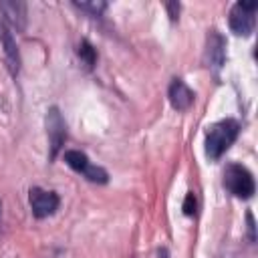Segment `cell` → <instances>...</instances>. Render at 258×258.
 Returning a JSON list of instances; mask_svg holds the SVG:
<instances>
[{"mask_svg": "<svg viewBox=\"0 0 258 258\" xmlns=\"http://www.w3.org/2000/svg\"><path fill=\"white\" fill-rule=\"evenodd\" d=\"M238 131H240V125L234 119H222V121L214 123L210 127V131H208V137H206V153H208V157L210 159H220L222 153L236 141Z\"/></svg>", "mask_w": 258, "mask_h": 258, "instance_id": "obj_1", "label": "cell"}, {"mask_svg": "<svg viewBox=\"0 0 258 258\" xmlns=\"http://www.w3.org/2000/svg\"><path fill=\"white\" fill-rule=\"evenodd\" d=\"M224 183L226 187L236 196V198H250L256 189L254 185V177L252 173L244 167V165H238V163H232L226 167L224 171Z\"/></svg>", "mask_w": 258, "mask_h": 258, "instance_id": "obj_2", "label": "cell"}, {"mask_svg": "<svg viewBox=\"0 0 258 258\" xmlns=\"http://www.w3.org/2000/svg\"><path fill=\"white\" fill-rule=\"evenodd\" d=\"M256 8H258V4L250 2V0L236 2L230 10V28H232V32H236L240 36L252 34L254 24H256V18H254Z\"/></svg>", "mask_w": 258, "mask_h": 258, "instance_id": "obj_3", "label": "cell"}, {"mask_svg": "<svg viewBox=\"0 0 258 258\" xmlns=\"http://www.w3.org/2000/svg\"><path fill=\"white\" fill-rule=\"evenodd\" d=\"M46 133H48V141H50V159H54L67 139V125L56 107H50L46 113Z\"/></svg>", "mask_w": 258, "mask_h": 258, "instance_id": "obj_4", "label": "cell"}, {"mask_svg": "<svg viewBox=\"0 0 258 258\" xmlns=\"http://www.w3.org/2000/svg\"><path fill=\"white\" fill-rule=\"evenodd\" d=\"M28 200H30L32 214L36 218H46V216L54 214L56 208H58V196L54 191H46V189H40V187H32Z\"/></svg>", "mask_w": 258, "mask_h": 258, "instance_id": "obj_5", "label": "cell"}, {"mask_svg": "<svg viewBox=\"0 0 258 258\" xmlns=\"http://www.w3.org/2000/svg\"><path fill=\"white\" fill-rule=\"evenodd\" d=\"M226 60V40L220 32L212 30L206 38V52H204V62L208 69L218 71Z\"/></svg>", "mask_w": 258, "mask_h": 258, "instance_id": "obj_6", "label": "cell"}, {"mask_svg": "<svg viewBox=\"0 0 258 258\" xmlns=\"http://www.w3.org/2000/svg\"><path fill=\"white\" fill-rule=\"evenodd\" d=\"M0 48L4 52V58L10 67V71L16 75L18 69H20V54H18V46H16V40L12 36V32L8 30L6 22L0 18Z\"/></svg>", "mask_w": 258, "mask_h": 258, "instance_id": "obj_7", "label": "cell"}, {"mask_svg": "<svg viewBox=\"0 0 258 258\" xmlns=\"http://www.w3.org/2000/svg\"><path fill=\"white\" fill-rule=\"evenodd\" d=\"M167 97H169V103L173 109L177 111H185L191 107L194 103V91L181 81V79H173L171 85H169V91H167Z\"/></svg>", "mask_w": 258, "mask_h": 258, "instance_id": "obj_8", "label": "cell"}, {"mask_svg": "<svg viewBox=\"0 0 258 258\" xmlns=\"http://www.w3.org/2000/svg\"><path fill=\"white\" fill-rule=\"evenodd\" d=\"M0 10L16 28H20V30L24 28V24H26V4L24 2H0Z\"/></svg>", "mask_w": 258, "mask_h": 258, "instance_id": "obj_9", "label": "cell"}, {"mask_svg": "<svg viewBox=\"0 0 258 258\" xmlns=\"http://www.w3.org/2000/svg\"><path fill=\"white\" fill-rule=\"evenodd\" d=\"M64 161H67V165H69V167H73V169H75V171H79V173H85V169L91 165L89 157H87L83 151H79V149L64 151Z\"/></svg>", "mask_w": 258, "mask_h": 258, "instance_id": "obj_10", "label": "cell"}, {"mask_svg": "<svg viewBox=\"0 0 258 258\" xmlns=\"http://www.w3.org/2000/svg\"><path fill=\"white\" fill-rule=\"evenodd\" d=\"M89 181H93V183H107L109 181V173L103 169V167H99V165H89L87 169H85V173H83Z\"/></svg>", "mask_w": 258, "mask_h": 258, "instance_id": "obj_11", "label": "cell"}, {"mask_svg": "<svg viewBox=\"0 0 258 258\" xmlns=\"http://www.w3.org/2000/svg\"><path fill=\"white\" fill-rule=\"evenodd\" d=\"M77 52H79V56L87 62V67H93V64H95V60H97V52H95V48H93L87 40H83V42L79 44Z\"/></svg>", "mask_w": 258, "mask_h": 258, "instance_id": "obj_12", "label": "cell"}, {"mask_svg": "<svg viewBox=\"0 0 258 258\" xmlns=\"http://www.w3.org/2000/svg\"><path fill=\"white\" fill-rule=\"evenodd\" d=\"M75 6L77 8H81V10H87V12H91V14H95V16H99L105 8H107V4L103 2V0H93V2H75Z\"/></svg>", "mask_w": 258, "mask_h": 258, "instance_id": "obj_13", "label": "cell"}, {"mask_svg": "<svg viewBox=\"0 0 258 258\" xmlns=\"http://www.w3.org/2000/svg\"><path fill=\"white\" fill-rule=\"evenodd\" d=\"M181 208H183V214H185V216H194V214H196V196H194V194H187Z\"/></svg>", "mask_w": 258, "mask_h": 258, "instance_id": "obj_14", "label": "cell"}, {"mask_svg": "<svg viewBox=\"0 0 258 258\" xmlns=\"http://www.w3.org/2000/svg\"><path fill=\"white\" fill-rule=\"evenodd\" d=\"M167 10H169L171 20H175L177 14H179V2H169V4H167Z\"/></svg>", "mask_w": 258, "mask_h": 258, "instance_id": "obj_15", "label": "cell"}, {"mask_svg": "<svg viewBox=\"0 0 258 258\" xmlns=\"http://www.w3.org/2000/svg\"><path fill=\"white\" fill-rule=\"evenodd\" d=\"M246 218H248V230H250V240H256V234H254V218H252V214H248Z\"/></svg>", "mask_w": 258, "mask_h": 258, "instance_id": "obj_16", "label": "cell"}, {"mask_svg": "<svg viewBox=\"0 0 258 258\" xmlns=\"http://www.w3.org/2000/svg\"><path fill=\"white\" fill-rule=\"evenodd\" d=\"M0 210H2V204H0Z\"/></svg>", "mask_w": 258, "mask_h": 258, "instance_id": "obj_17", "label": "cell"}]
</instances>
